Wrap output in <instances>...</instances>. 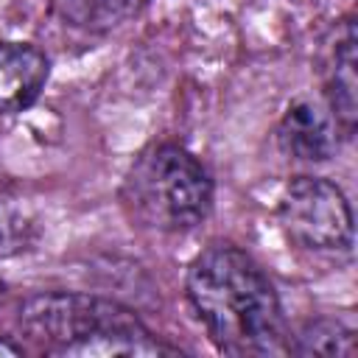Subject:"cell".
I'll list each match as a JSON object with an SVG mask.
<instances>
[{
    "mask_svg": "<svg viewBox=\"0 0 358 358\" xmlns=\"http://www.w3.org/2000/svg\"><path fill=\"white\" fill-rule=\"evenodd\" d=\"M187 299L218 350L229 355L285 350L277 291L263 268L238 246L213 243L190 263Z\"/></svg>",
    "mask_w": 358,
    "mask_h": 358,
    "instance_id": "1",
    "label": "cell"
},
{
    "mask_svg": "<svg viewBox=\"0 0 358 358\" xmlns=\"http://www.w3.org/2000/svg\"><path fill=\"white\" fill-rule=\"evenodd\" d=\"M20 324L31 338L64 355H159L171 352L123 305L84 294H36L22 302Z\"/></svg>",
    "mask_w": 358,
    "mask_h": 358,
    "instance_id": "2",
    "label": "cell"
},
{
    "mask_svg": "<svg viewBox=\"0 0 358 358\" xmlns=\"http://www.w3.org/2000/svg\"><path fill=\"white\" fill-rule=\"evenodd\" d=\"M123 201L140 224L185 232L210 215L213 179L190 151L176 143H159L131 162L123 182Z\"/></svg>",
    "mask_w": 358,
    "mask_h": 358,
    "instance_id": "3",
    "label": "cell"
},
{
    "mask_svg": "<svg viewBox=\"0 0 358 358\" xmlns=\"http://www.w3.org/2000/svg\"><path fill=\"white\" fill-rule=\"evenodd\" d=\"M280 224L291 241L316 252H350L352 213L344 193L322 176H294L280 196Z\"/></svg>",
    "mask_w": 358,
    "mask_h": 358,
    "instance_id": "4",
    "label": "cell"
},
{
    "mask_svg": "<svg viewBox=\"0 0 358 358\" xmlns=\"http://www.w3.org/2000/svg\"><path fill=\"white\" fill-rule=\"evenodd\" d=\"M277 140L296 162H324L336 151V126L319 101L296 98L280 120Z\"/></svg>",
    "mask_w": 358,
    "mask_h": 358,
    "instance_id": "5",
    "label": "cell"
},
{
    "mask_svg": "<svg viewBox=\"0 0 358 358\" xmlns=\"http://www.w3.org/2000/svg\"><path fill=\"white\" fill-rule=\"evenodd\" d=\"M48 81V56L28 42H0V112L31 106Z\"/></svg>",
    "mask_w": 358,
    "mask_h": 358,
    "instance_id": "6",
    "label": "cell"
},
{
    "mask_svg": "<svg viewBox=\"0 0 358 358\" xmlns=\"http://www.w3.org/2000/svg\"><path fill=\"white\" fill-rule=\"evenodd\" d=\"M355 28L347 20L341 25V34H336V48H333V59H330V70H327V106L336 117V126L344 129V134H350L355 129V92H358V78H355Z\"/></svg>",
    "mask_w": 358,
    "mask_h": 358,
    "instance_id": "7",
    "label": "cell"
},
{
    "mask_svg": "<svg viewBox=\"0 0 358 358\" xmlns=\"http://www.w3.org/2000/svg\"><path fill=\"white\" fill-rule=\"evenodd\" d=\"M299 355H324V358H352L355 355V336L350 327L333 319H316L308 322L299 333L294 347H288Z\"/></svg>",
    "mask_w": 358,
    "mask_h": 358,
    "instance_id": "8",
    "label": "cell"
},
{
    "mask_svg": "<svg viewBox=\"0 0 358 358\" xmlns=\"http://www.w3.org/2000/svg\"><path fill=\"white\" fill-rule=\"evenodd\" d=\"M34 238H36V221L28 213V207L0 196V257H11L31 249Z\"/></svg>",
    "mask_w": 358,
    "mask_h": 358,
    "instance_id": "9",
    "label": "cell"
},
{
    "mask_svg": "<svg viewBox=\"0 0 358 358\" xmlns=\"http://www.w3.org/2000/svg\"><path fill=\"white\" fill-rule=\"evenodd\" d=\"M148 0H98V6L112 17V20H123V17H131L137 14Z\"/></svg>",
    "mask_w": 358,
    "mask_h": 358,
    "instance_id": "10",
    "label": "cell"
},
{
    "mask_svg": "<svg viewBox=\"0 0 358 358\" xmlns=\"http://www.w3.org/2000/svg\"><path fill=\"white\" fill-rule=\"evenodd\" d=\"M3 355L14 358V355H22V350H20L17 344H11L8 338H0V358H3Z\"/></svg>",
    "mask_w": 358,
    "mask_h": 358,
    "instance_id": "11",
    "label": "cell"
},
{
    "mask_svg": "<svg viewBox=\"0 0 358 358\" xmlns=\"http://www.w3.org/2000/svg\"><path fill=\"white\" fill-rule=\"evenodd\" d=\"M3 294H6V285H3V280H0V299H3Z\"/></svg>",
    "mask_w": 358,
    "mask_h": 358,
    "instance_id": "12",
    "label": "cell"
}]
</instances>
